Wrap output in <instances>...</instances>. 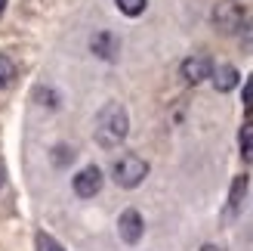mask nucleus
<instances>
[{"label": "nucleus", "instance_id": "obj_17", "mask_svg": "<svg viewBox=\"0 0 253 251\" xmlns=\"http://www.w3.org/2000/svg\"><path fill=\"white\" fill-rule=\"evenodd\" d=\"M201 251H219V248H213V245H204V248H201Z\"/></svg>", "mask_w": 253, "mask_h": 251}, {"label": "nucleus", "instance_id": "obj_13", "mask_svg": "<svg viewBox=\"0 0 253 251\" xmlns=\"http://www.w3.org/2000/svg\"><path fill=\"white\" fill-rule=\"evenodd\" d=\"M34 251H65L49 233H37L34 236Z\"/></svg>", "mask_w": 253, "mask_h": 251}, {"label": "nucleus", "instance_id": "obj_12", "mask_svg": "<svg viewBox=\"0 0 253 251\" xmlns=\"http://www.w3.org/2000/svg\"><path fill=\"white\" fill-rule=\"evenodd\" d=\"M241 155L247 158V161H253V121H247L244 127H241Z\"/></svg>", "mask_w": 253, "mask_h": 251}, {"label": "nucleus", "instance_id": "obj_15", "mask_svg": "<svg viewBox=\"0 0 253 251\" xmlns=\"http://www.w3.org/2000/svg\"><path fill=\"white\" fill-rule=\"evenodd\" d=\"M244 106H247V109H253V74H250L247 84H244Z\"/></svg>", "mask_w": 253, "mask_h": 251}, {"label": "nucleus", "instance_id": "obj_5", "mask_svg": "<svg viewBox=\"0 0 253 251\" xmlns=\"http://www.w3.org/2000/svg\"><path fill=\"white\" fill-rule=\"evenodd\" d=\"M118 233H121V239H124L126 245H136L139 239H142V233H145L142 214H139L136 208H126L124 214L118 217Z\"/></svg>", "mask_w": 253, "mask_h": 251}, {"label": "nucleus", "instance_id": "obj_9", "mask_svg": "<svg viewBox=\"0 0 253 251\" xmlns=\"http://www.w3.org/2000/svg\"><path fill=\"white\" fill-rule=\"evenodd\" d=\"M244 195H247V177L241 174V177L232 180V189H229V214H238V211H241Z\"/></svg>", "mask_w": 253, "mask_h": 251}, {"label": "nucleus", "instance_id": "obj_8", "mask_svg": "<svg viewBox=\"0 0 253 251\" xmlns=\"http://www.w3.org/2000/svg\"><path fill=\"white\" fill-rule=\"evenodd\" d=\"M213 87H216L219 93H229L238 87V68L235 65H219V68H213Z\"/></svg>", "mask_w": 253, "mask_h": 251}, {"label": "nucleus", "instance_id": "obj_2", "mask_svg": "<svg viewBox=\"0 0 253 251\" xmlns=\"http://www.w3.org/2000/svg\"><path fill=\"white\" fill-rule=\"evenodd\" d=\"M111 177H115V183L124 186V189H136V186L148 177V165H145V158L126 152V155H121V158L115 161V168H111Z\"/></svg>", "mask_w": 253, "mask_h": 251}, {"label": "nucleus", "instance_id": "obj_1", "mask_svg": "<svg viewBox=\"0 0 253 251\" xmlns=\"http://www.w3.org/2000/svg\"><path fill=\"white\" fill-rule=\"evenodd\" d=\"M96 143L102 149H115L126 140V133H130V115H126V109L121 103H105L99 109L96 115Z\"/></svg>", "mask_w": 253, "mask_h": 251}, {"label": "nucleus", "instance_id": "obj_4", "mask_svg": "<svg viewBox=\"0 0 253 251\" xmlns=\"http://www.w3.org/2000/svg\"><path fill=\"white\" fill-rule=\"evenodd\" d=\"M71 186H74V195H81V198H93V195H99V189H102V171H99L96 165H86L84 171L74 174Z\"/></svg>", "mask_w": 253, "mask_h": 251}, {"label": "nucleus", "instance_id": "obj_18", "mask_svg": "<svg viewBox=\"0 0 253 251\" xmlns=\"http://www.w3.org/2000/svg\"><path fill=\"white\" fill-rule=\"evenodd\" d=\"M0 186H3V174H0Z\"/></svg>", "mask_w": 253, "mask_h": 251}, {"label": "nucleus", "instance_id": "obj_6", "mask_svg": "<svg viewBox=\"0 0 253 251\" xmlns=\"http://www.w3.org/2000/svg\"><path fill=\"white\" fill-rule=\"evenodd\" d=\"M182 78L188 81V84H201V81H207L210 74H213V62L207 59V56H188L185 62H182Z\"/></svg>", "mask_w": 253, "mask_h": 251}, {"label": "nucleus", "instance_id": "obj_11", "mask_svg": "<svg viewBox=\"0 0 253 251\" xmlns=\"http://www.w3.org/2000/svg\"><path fill=\"white\" fill-rule=\"evenodd\" d=\"M115 3H118V9L124 12V16L136 19V16H142V12H145V3H148V0H115Z\"/></svg>", "mask_w": 253, "mask_h": 251}, {"label": "nucleus", "instance_id": "obj_3", "mask_svg": "<svg viewBox=\"0 0 253 251\" xmlns=\"http://www.w3.org/2000/svg\"><path fill=\"white\" fill-rule=\"evenodd\" d=\"M213 22H216V28L222 34H235L238 28H241V22H244L241 3H235V0H222V3L213 9Z\"/></svg>", "mask_w": 253, "mask_h": 251}, {"label": "nucleus", "instance_id": "obj_16", "mask_svg": "<svg viewBox=\"0 0 253 251\" xmlns=\"http://www.w3.org/2000/svg\"><path fill=\"white\" fill-rule=\"evenodd\" d=\"M3 9H6V0H0V16H3Z\"/></svg>", "mask_w": 253, "mask_h": 251}, {"label": "nucleus", "instance_id": "obj_10", "mask_svg": "<svg viewBox=\"0 0 253 251\" xmlns=\"http://www.w3.org/2000/svg\"><path fill=\"white\" fill-rule=\"evenodd\" d=\"M12 81H16V65H12V59L6 53H0V90L9 87Z\"/></svg>", "mask_w": 253, "mask_h": 251}, {"label": "nucleus", "instance_id": "obj_14", "mask_svg": "<svg viewBox=\"0 0 253 251\" xmlns=\"http://www.w3.org/2000/svg\"><path fill=\"white\" fill-rule=\"evenodd\" d=\"M53 158H56V165H68V161L74 158V152H71L68 146H56V155Z\"/></svg>", "mask_w": 253, "mask_h": 251}, {"label": "nucleus", "instance_id": "obj_7", "mask_svg": "<svg viewBox=\"0 0 253 251\" xmlns=\"http://www.w3.org/2000/svg\"><path fill=\"white\" fill-rule=\"evenodd\" d=\"M90 47H93V53L99 59H115L118 56V37L111 34V31H99L90 41Z\"/></svg>", "mask_w": 253, "mask_h": 251}]
</instances>
